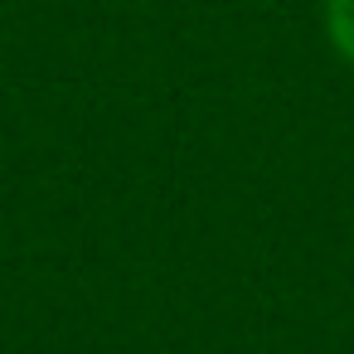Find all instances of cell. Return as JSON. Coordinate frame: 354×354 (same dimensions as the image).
Masks as SVG:
<instances>
[{"instance_id": "obj_1", "label": "cell", "mask_w": 354, "mask_h": 354, "mask_svg": "<svg viewBox=\"0 0 354 354\" xmlns=\"http://www.w3.org/2000/svg\"><path fill=\"white\" fill-rule=\"evenodd\" d=\"M320 10H325V35L335 54L354 64V0H320Z\"/></svg>"}]
</instances>
